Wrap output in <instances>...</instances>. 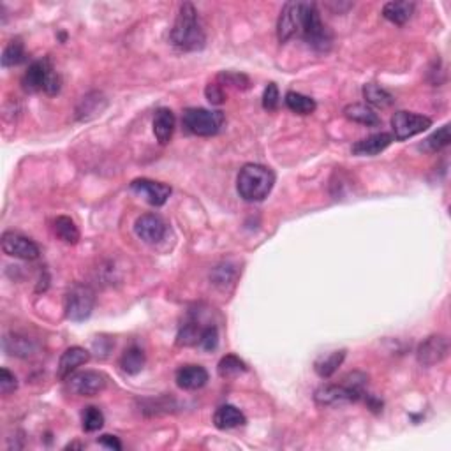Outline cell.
<instances>
[{
	"instance_id": "1",
	"label": "cell",
	"mask_w": 451,
	"mask_h": 451,
	"mask_svg": "<svg viewBox=\"0 0 451 451\" xmlns=\"http://www.w3.org/2000/svg\"><path fill=\"white\" fill-rule=\"evenodd\" d=\"M277 35L280 42L301 38L317 52H328L331 48V32L321 22L314 2H287L278 18Z\"/></svg>"
},
{
	"instance_id": "2",
	"label": "cell",
	"mask_w": 451,
	"mask_h": 451,
	"mask_svg": "<svg viewBox=\"0 0 451 451\" xmlns=\"http://www.w3.org/2000/svg\"><path fill=\"white\" fill-rule=\"evenodd\" d=\"M171 42L182 52H200L207 45L205 29L191 2H185L178 9V16L171 29Z\"/></svg>"
},
{
	"instance_id": "3",
	"label": "cell",
	"mask_w": 451,
	"mask_h": 451,
	"mask_svg": "<svg viewBox=\"0 0 451 451\" xmlns=\"http://www.w3.org/2000/svg\"><path fill=\"white\" fill-rule=\"evenodd\" d=\"M369 377L363 372H351L340 384H324L317 388L314 400L323 407L342 406V404L358 402L365 397V386Z\"/></svg>"
},
{
	"instance_id": "4",
	"label": "cell",
	"mask_w": 451,
	"mask_h": 451,
	"mask_svg": "<svg viewBox=\"0 0 451 451\" xmlns=\"http://www.w3.org/2000/svg\"><path fill=\"white\" fill-rule=\"evenodd\" d=\"M275 185V173L271 168L261 164H245L237 178V191L242 200L248 203L263 201Z\"/></svg>"
},
{
	"instance_id": "5",
	"label": "cell",
	"mask_w": 451,
	"mask_h": 451,
	"mask_svg": "<svg viewBox=\"0 0 451 451\" xmlns=\"http://www.w3.org/2000/svg\"><path fill=\"white\" fill-rule=\"evenodd\" d=\"M184 127L187 129L191 134L196 136H215L222 127H224V113L222 111H212V109L205 108H189L184 111Z\"/></svg>"
},
{
	"instance_id": "6",
	"label": "cell",
	"mask_w": 451,
	"mask_h": 451,
	"mask_svg": "<svg viewBox=\"0 0 451 451\" xmlns=\"http://www.w3.org/2000/svg\"><path fill=\"white\" fill-rule=\"evenodd\" d=\"M95 305V293L90 286L85 284H74L71 290L65 294V317L74 323H81V321L88 319L94 310Z\"/></svg>"
},
{
	"instance_id": "7",
	"label": "cell",
	"mask_w": 451,
	"mask_h": 451,
	"mask_svg": "<svg viewBox=\"0 0 451 451\" xmlns=\"http://www.w3.org/2000/svg\"><path fill=\"white\" fill-rule=\"evenodd\" d=\"M429 127H432V120L429 117L418 115V113L397 111L391 117V129H393L395 139H399V141L421 134Z\"/></svg>"
},
{
	"instance_id": "8",
	"label": "cell",
	"mask_w": 451,
	"mask_h": 451,
	"mask_svg": "<svg viewBox=\"0 0 451 451\" xmlns=\"http://www.w3.org/2000/svg\"><path fill=\"white\" fill-rule=\"evenodd\" d=\"M68 388L78 397H95L108 386V377L99 370H83L68 377Z\"/></svg>"
},
{
	"instance_id": "9",
	"label": "cell",
	"mask_w": 451,
	"mask_h": 451,
	"mask_svg": "<svg viewBox=\"0 0 451 451\" xmlns=\"http://www.w3.org/2000/svg\"><path fill=\"white\" fill-rule=\"evenodd\" d=\"M2 251L8 256L18 258V260L23 261H34L41 254L39 247L31 238L15 233V231H8V233L2 235Z\"/></svg>"
},
{
	"instance_id": "10",
	"label": "cell",
	"mask_w": 451,
	"mask_h": 451,
	"mask_svg": "<svg viewBox=\"0 0 451 451\" xmlns=\"http://www.w3.org/2000/svg\"><path fill=\"white\" fill-rule=\"evenodd\" d=\"M448 351H450L448 338L444 335H432V337L427 338L425 342L420 344L416 358L423 367H432V365L441 363L448 356Z\"/></svg>"
},
{
	"instance_id": "11",
	"label": "cell",
	"mask_w": 451,
	"mask_h": 451,
	"mask_svg": "<svg viewBox=\"0 0 451 451\" xmlns=\"http://www.w3.org/2000/svg\"><path fill=\"white\" fill-rule=\"evenodd\" d=\"M53 68L49 65L48 58H42V61H35L29 65L26 72L22 78V87L25 92H45L46 85H48L49 78L53 74Z\"/></svg>"
},
{
	"instance_id": "12",
	"label": "cell",
	"mask_w": 451,
	"mask_h": 451,
	"mask_svg": "<svg viewBox=\"0 0 451 451\" xmlns=\"http://www.w3.org/2000/svg\"><path fill=\"white\" fill-rule=\"evenodd\" d=\"M134 231L147 244H157V242H161L166 237L168 226H166V222L159 215L145 214L136 219Z\"/></svg>"
},
{
	"instance_id": "13",
	"label": "cell",
	"mask_w": 451,
	"mask_h": 451,
	"mask_svg": "<svg viewBox=\"0 0 451 451\" xmlns=\"http://www.w3.org/2000/svg\"><path fill=\"white\" fill-rule=\"evenodd\" d=\"M131 189L136 194L143 196L145 200L152 205V207H162L168 201L169 194H171V187L161 182L148 180V178H138L132 180Z\"/></svg>"
},
{
	"instance_id": "14",
	"label": "cell",
	"mask_w": 451,
	"mask_h": 451,
	"mask_svg": "<svg viewBox=\"0 0 451 451\" xmlns=\"http://www.w3.org/2000/svg\"><path fill=\"white\" fill-rule=\"evenodd\" d=\"M90 360V353L83 347H69L62 353L61 360H58V367H56V377L58 379H68L78 367L85 365Z\"/></svg>"
},
{
	"instance_id": "15",
	"label": "cell",
	"mask_w": 451,
	"mask_h": 451,
	"mask_svg": "<svg viewBox=\"0 0 451 451\" xmlns=\"http://www.w3.org/2000/svg\"><path fill=\"white\" fill-rule=\"evenodd\" d=\"M178 388L187 391H194L203 388L208 383V372L201 365H185L177 370L175 376Z\"/></svg>"
},
{
	"instance_id": "16",
	"label": "cell",
	"mask_w": 451,
	"mask_h": 451,
	"mask_svg": "<svg viewBox=\"0 0 451 451\" xmlns=\"http://www.w3.org/2000/svg\"><path fill=\"white\" fill-rule=\"evenodd\" d=\"M393 143V136L388 132H377V134L369 136V138L360 139L358 143L353 145V154L360 157H372V155L381 154Z\"/></svg>"
},
{
	"instance_id": "17",
	"label": "cell",
	"mask_w": 451,
	"mask_h": 451,
	"mask_svg": "<svg viewBox=\"0 0 451 451\" xmlns=\"http://www.w3.org/2000/svg\"><path fill=\"white\" fill-rule=\"evenodd\" d=\"M175 124H177V120H175V115L171 109H157V113H155L154 117V134L159 143L168 145L169 141H171L175 132Z\"/></svg>"
},
{
	"instance_id": "18",
	"label": "cell",
	"mask_w": 451,
	"mask_h": 451,
	"mask_svg": "<svg viewBox=\"0 0 451 451\" xmlns=\"http://www.w3.org/2000/svg\"><path fill=\"white\" fill-rule=\"evenodd\" d=\"M38 346L32 338L18 333H8L4 337V351L9 356L31 358L35 353Z\"/></svg>"
},
{
	"instance_id": "19",
	"label": "cell",
	"mask_w": 451,
	"mask_h": 451,
	"mask_svg": "<svg viewBox=\"0 0 451 451\" xmlns=\"http://www.w3.org/2000/svg\"><path fill=\"white\" fill-rule=\"evenodd\" d=\"M214 423L217 429L231 430V429H237V427L245 425V423H247V418H245V414L242 413L238 407L226 404V406H221L217 411H215Z\"/></svg>"
},
{
	"instance_id": "20",
	"label": "cell",
	"mask_w": 451,
	"mask_h": 451,
	"mask_svg": "<svg viewBox=\"0 0 451 451\" xmlns=\"http://www.w3.org/2000/svg\"><path fill=\"white\" fill-rule=\"evenodd\" d=\"M106 97L101 94V92H92V94L85 95V97L79 101L78 108H76V117L79 120H88V118L95 117L102 109L106 108Z\"/></svg>"
},
{
	"instance_id": "21",
	"label": "cell",
	"mask_w": 451,
	"mask_h": 451,
	"mask_svg": "<svg viewBox=\"0 0 451 451\" xmlns=\"http://www.w3.org/2000/svg\"><path fill=\"white\" fill-rule=\"evenodd\" d=\"M416 4L414 2H388L383 8V16L395 25H406L413 16Z\"/></svg>"
},
{
	"instance_id": "22",
	"label": "cell",
	"mask_w": 451,
	"mask_h": 451,
	"mask_svg": "<svg viewBox=\"0 0 451 451\" xmlns=\"http://www.w3.org/2000/svg\"><path fill=\"white\" fill-rule=\"evenodd\" d=\"M344 115L349 120L356 122V124L367 125V127H374V125H379V117H377V113L374 111L370 106L367 104H349L346 106L344 109Z\"/></svg>"
},
{
	"instance_id": "23",
	"label": "cell",
	"mask_w": 451,
	"mask_h": 451,
	"mask_svg": "<svg viewBox=\"0 0 451 451\" xmlns=\"http://www.w3.org/2000/svg\"><path fill=\"white\" fill-rule=\"evenodd\" d=\"M120 367L124 372L136 376L143 370L145 367V353L141 347L131 346L129 349L124 351V354L120 356Z\"/></svg>"
},
{
	"instance_id": "24",
	"label": "cell",
	"mask_w": 451,
	"mask_h": 451,
	"mask_svg": "<svg viewBox=\"0 0 451 451\" xmlns=\"http://www.w3.org/2000/svg\"><path fill=\"white\" fill-rule=\"evenodd\" d=\"M344 358H346V351H333V353L326 354V356L319 358L314 365V370L319 377L326 379V377H331L338 370V367L342 365Z\"/></svg>"
},
{
	"instance_id": "25",
	"label": "cell",
	"mask_w": 451,
	"mask_h": 451,
	"mask_svg": "<svg viewBox=\"0 0 451 451\" xmlns=\"http://www.w3.org/2000/svg\"><path fill=\"white\" fill-rule=\"evenodd\" d=\"M53 230H55V235L61 238L62 242L69 245H74L79 242V230L78 226L74 224L71 217H65V215H61L56 217L55 222H53Z\"/></svg>"
},
{
	"instance_id": "26",
	"label": "cell",
	"mask_w": 451,
	"mask_h": 451,
	"mask_svg": "<svg viewBox=\"0 0 451 451\" xmlns=\"http://www.w3.org/2000/svg\"><path fill=\"white\" fill-rule=\"evenodd\" d=\"M363 97L369 104L377 106V108H388L395 102V97L386 92L384 88H381L376 83H367L363 87Z\"/></svg>"
},
{
	"instance_id": "27",
	"label": "cell",
	"mask_w": 451,
	"mask_h": 451,
	"mask_svg": "<svg viewBox=\"0 0 451 451\" xmlns=\"http://www.w3.org/2000/svg\"><path fill=\"white\" fill-rule=\"evenodd\" d=\"M286 106L298 115H310L316 109V101L308 95L300 94V92H287Z\"/></svg>"
},
{
	"instance_id": "28",
	"label": "cell",
	"mask_w": 451,
	"mask_h": 451,
	"mask_svg": "<svg viewBox=\"0 0 451 451\" xmlns=\"http://www.w3.org/2000/svg\"><path fill=\"white\" fill-rule=\"evenodd\" d=\"M203 328L200 326V323L191 317V319L185 321L180 326V331H178L177 344L178 346H198V340H200V335Z\"/></svg>"
},
{
	"instance_id": "29",
	"label": "cell",
	"mask_w": 451,
	"mask_h": 451,
	"mask_svg": "<svg viewBox=\"0 0 451 451\" xmlns=\"http://www.w3.org/2000/svg\"><path fill=\"white\" fill-rule=\"evenodd\" d=\"M451 141V136H450V125H443V127L439 129V131L434 132L432 136H429V138L423 141V143L420 145L421 150L425 152H430V154H436V152L443 150V148H446L448 145H450Z\"/></svg>"
},
{
	"instance_id": "30",
	"label": "cell",
	"mask_w": 451,
	"mask_h": 451,
	"mask_svg": "<svg viewBox=\"0 0 451 451\" xmlns=\"http://www.w3.org/2000/svg\"><path fill=\"white\" fill-rule=\"evenodd\" d=\"M25 58L26 53L23 42L19 39H13L4 48V53H2V65L4 68H15V65L25 62Z\"/></svg>"
},
{
	"instance_id": "31",
	"label": "cell",
	"mask_w": 451,
	"mask_h": 451,
	"mask_svg": "<svg viewBox=\"0 0 451 451\" xmlns=\"http://www.w3.org/2000/svg\"><path fill=\"white\" fill-rule=\"evenodd\" d=\"M245 370H247V365H245L240 358L235 356V354H228V356L222 358L217 367L219 376L226 377V379H228V377L238 376V374H244Z\"/></svg>"
},
{
	"instance_id": "32",
	"label": "cell",
	"mask_w": 451,
	"mask_h": 451,
	"mask_svg": "<svg viewBox=\"0 0 451 451\" xmlns=\"http://www.w3.org/2000/svg\"><path fill=\"white\" fill-rule=\"evenodd\" d=\"M81 425L85 432H97L104 425V414L97 407H85L81 414Z\"/></svg>"
},
{
	"instance_id": "33",
	"label": "cell",
	"mask_w": 451,
	"mask_h": 451,
	"mask_svg": "<svg viewBox=\"0 0 451 451\" xmlns=\"http://www.w3.org/2000/svg\"><path fill=\"white\" fill-rule=\"evenodd\" d=\"M198 346L201 347L203 351H215L219 346V330L215 326H205L203 330H201V335H200V340H198Z\"/></svg>"
},
{
	"instance_id": "34",
	"label": "cell",
	"mask_w": 451,
	"mask_h": 451,
	"mask_svg": "<svg viewBox=\"0 0 451 451\" xmlns=\"http://www.w3.org/2000/svg\"><path fill=\"white\" fill-rule=\"evenodd\" d=\"M18 388V379L13 372H9L8 369L0 370V393L9 395Z\"/></svg>"
},
{
	"instance_id": "35",
	"label": "cell",
	"mask_w": 451,
	"mask_h": 451,
	"mask_svg": "<svg viewBox=\"0 0 451 451\" xmlns=\"http://www.w3.org/2000/svg\"><path fill=\"white\" fill-rule=\"evenodd\" d=\"M219 79L224 81V85H233L237 88H248V78L245 74H238V72H222L219 74Z\"/></svg>"
},
{
	"instance_id": "36",
	"label": "cell",
	"mask_w": 451,
	"mask_h": 451,
	"mask_svg": "<svg viewBox=\"0 0 451 451\" xmlns=\"http://www.w3.org/2000/svg\"><path fill=\"white\" fill-rule=\"evenodd\" d=\"M278 88L275 83H270L267 88H264V94H263V108L268 109V111H274V109H277L278 106Z\"/></svg>"
},
{
	"instance_id": "37",
	"label": "cell",
	"mask_w": 451,
	"mask_h": 451,
	"mask_svg": "<svg viewBox=\"0 0 451 451\" xmlns=\"http://www.w3.org/2000/svg\"><path fill=\"white\" fill-rule=\"evenodd\" d=\"M115 342H113L111 338L106 337H97L94 340V351L97 354V358H106L109 354V351L113 349Z\"/></svg>"
},
{
	"instance_id": "38",
	"label": "cell",
	"mask_w": 451,
	"mask_h": 451,
	"mask_svg": "<svg viewBox=\"0 0 451 451\" xmlns=\"http://www.w3.org/2000/svg\"><path fill=\"white\" fill-rule=\"evenodd\" d=\"M224 90L221 88V85L217 83H210L207 87V99L212 102V104H222L224 102Z\"/></svg>"
},
{
	"instance_id": "39",
	"label": "cell",
	"mask_w": 451,
	"mask_h": 451,
	"mask_svg": "<svg viewBox=\"0 0 451 451\" xmlns=\"http://www.w3.org/2000/svg\"><path fill=\"white\" fill-rule=\"evenodd\" d=\"M97 443L101 444V446H104V448H109V450H122V444H120V441L117 439V437L115 436H101L97 439Z\"/></svg>"
},
{
	"instance_id": "40",
	"label": "cell",
	"mask_w": 451,
	"mask_h": 451,
	"mask_svg": "<svg viewBox=\"0 0 451 451\" xmlns=\"http://www.w3.org/2000/svg\"><path fill=\"white\" fill-rule=\"evenodd\" d=\"M367 402H369L370 409L376 411V413H379L381 407H383V402H379V400H377V399H374L372 395H367Z\"/></svg>"
}]
</instances>
